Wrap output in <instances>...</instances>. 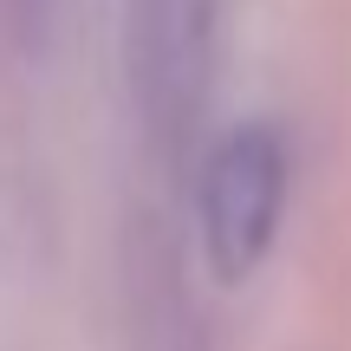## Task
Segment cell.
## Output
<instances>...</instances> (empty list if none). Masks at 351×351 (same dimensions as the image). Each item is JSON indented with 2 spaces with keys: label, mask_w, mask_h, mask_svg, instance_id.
<instances>
[{
  "label": "cell",
  "mask_w": 351,
  "mask_h": 351,
  "mask_svg": "<svg viewBox=\"0 0 351 351\" xmlns=\"http://www.w3.org/2000/svg\"><path fill=\"white\" fill-rule=\"evenodd\" d=\"M293 195V156L274 124H241L208 150L195 176V215H202V261L221 287H241L274 254L280 221Z\"/></svg>",
  "instance_id": "6da1fadb"
},
{
  "label": "cell",
  "mask_w": 351,
  "mask_h": 351,
  "mask_svg": "<svg viewBox=\"0 0 351 351\" xmlns=\"http://www.w3.org/2000/svg\"><path fill=\"white\" fill-rule=\"evenodd\" d=\"M221 26L228 0H130V98L156 150H182L202 130Z\"/></svg>",
  "instance_id": "7a4b0ae2"
}]
</instances>
